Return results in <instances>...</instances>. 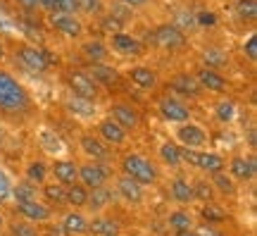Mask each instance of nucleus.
Masks as SVG:
<instances>
[{
  "label": "nucleus",
  "instance_id": "e433bc0d",
  "mask_svg": "<svg viewBox=\"0 0 257 236\" xmlns=\"http://www.w3.org/2000/svg\"><path fill=\"white\" fill-rule=\"evenodd\" d=\"M172 27H176L179 31H195L198 29V22H195V12L193 10H179L174 15V24Z\"/></svg>",
  "mask_w": 257,
  "mask_h": 236
},
{
  "label": "nucleus",
  "instance_id": "13d9d810",
  "mask_svg": "<svg viewBox=\"0 0 257 236\" xmlns=\"http://www.w3.org/2000/svg\"><path fill=\"white\" fill-rule=\"evenodd\" d=\"M248 145H250V148H255V145H257V136H255V127H250V129H248Z\"/></svg>",
  "mask_w": 257,
  "mask_h": 236
},
{
  "label": "nucleus",
  "instance_id": "37998d69",
  "mask_svg": "<svg viewBox=\"0 0 257 236\" xmlns=\"http://www.w3.org/2000/svg\"><path fill=\"white\" fill-rule=\"evenodd\" d=\"M236 12L243 22H255L257 19V0H238Z\"/></svg>",
  "mask_w": 257,
  "mask_h": 236
},
{
  "label": "nucleus",
  "instance_id": "dca6fc26",
  "mask_svg": "<svg viewBox=\"0 0 257 236\" xmlns=\"http://www.w3.org/2000/svg\"><path fill=\"white\" fill-rule=\"evenodd\" d=\"M117 193H119L126 203H131V205H141V203L146 200V191H143V186H141L138 182H134V179L124 177V174L117 177Z\"/></svg>",
  "mask_w": 257,
  "mask_h": 236
},
{
  "label": "nucleus",
  "instance_id": "c03bdc74",
  "mask_svg": "<svg viewBox=\"0 0 257 236\" xmlns=\"http://www.w3.org/2000/svg\"><path fill=\"white\" fill-rule=\"evenodd\" d=\"M8 229H10V236H38L36 224H29V222H24V219L12 222Z\"/></svg>",
  "mask_w": 257,
  "mask_h": 236
},
{
  "label": "nucleus",
  "instance_id": "ddd939ff",
  "mask_svg": "<svg viewBox=\"0 0 257 236\" xmlns=\"http://www.w3.org/2000/svg\"><path fill=\"white\" fill-rule=\"evenodd\" d=\"M79 143H81V150L91 160H95V163H105L107 158H110V145L105 143L100 136H93V134H83L81 138H79Z\"/></svg>",
  "mask_w": 257,
  "mask_h": 236
},
{
  "label": "nucleus",
  "instance_id": "a211bd4d",
  "mask_svg": "<svg viewBox=\"0 0 257 236\" xmlns=\"http://www.w3.org/2000/svg\"><path fill=\"white\" fill-rule=\"evenodd\" d=\"M128 79L134 82V86H138L141 91H153L157 86V74L146 67V64H136L128 69Z\"/></svg>",
  "mask_w": 257,
  "mask_h": 236
},
{
  "label": "nucleus",
  "instance_id": "aec40b11",
  "mask_svg": "<svg viewBox=\"0 0 257 236\" xmlns=\"http://www.w3.org/2000/svg\"><path fill=\"white\" fill-rule=\"evenodd\" d=\"M119 222L107 215H98L88 222V234L93 236H119Z\"/></svg>",
  "mask_w": 257,
  "mask_h": 236
},
{
  "label": "nucleus",
  "instance_id": "423d86ee",
  "mask_svg": "<svg viewBox=\"0 0 257 236\" xmlns=\"http://www.w3.org/2000/svg\"><path fill=\"white\" fill-rule=\"evenodd\" d=\"M157 110H160V115H162L167 122L181 124V122H188V119H191V108L186 105L184 100L172 98V96H162V98L157 100Z\"/></svg>",
  "mask_w": 257,
  "mask_h": 236
},
{
  "label": "nucleus",
  "instance_id": "9b49d317",
  "mask_svg": "<svg viewBox=\"0 0 257 236\" xmlns=\"http://www.w3.org/2000/svg\"><path fill=\"white\" fill-rule=\"evenodd\" d=\"M110 48L114 50V53L124 55V57H138V55L146 53V43H143V41H138L136 36L126 34V31L110 36Z\"/></svg>",
  "mask_w": 257,
  "mask_h": 236
},
{
  "label": "nucleus",
  "instance_id": "39448f33",
  "mask_svg": "<svg viewBox=\"0 0 257 236\" xmlns=\"http://www.w3.org/2000/svg\"><path fill=\"white\" fill-rule=\"evenodd\" d=\"M110 179V167L102 163H95V160H88V163L79 165V184L86 186V189H98V186H105V182Z\"/></svg>",
  "mask_w": 257,
  "mask_h": 236
},
{
  "label": "nucleus",
  "instance_id": "a878e982",
  "mask_svg": "<svg viewBox=\"0 0 257 236\" xmlns=\"http://www.w3.org/2000/svg\"><path fill=\"white\" fill-rule=\"evenodd\" d=\"M64 105H67V110H69L72 115H76V117H81V119H91L93 115H95V100L69 96Z\"/></svg>",
  "mask_w": 257,
  "mask_h": 236
},
{
  "label": "nucleus",
  "instance_id": "4468645a",
  "mask_svg": "<svg viewBox=\"0 0 257 236\" xmlns=\"http://www.w3.org/2000/svg\"><path fill=\"white\" fill-rule=\"evenodd\" d=\"M195 82L200 84L202 91H212V93H224L229 89V82L221 72H212V69H205L200 67L198 74H195Z\"/></svg>",
  "mask_w": 257,
  "mask_h": 236
},
{
  "label": "nucleus",
  "instance_id": "393cba45",
  "mask_svg": "<svg viewBox=\"0 0 257 236\" xmlns=\"http://www.w3.org/2000/svg\"><path fill=\"white\" fill-rule=\"evenodd\" d=\"M91 79L98 86H110L112 89V84H117L119 82V74H117V69L114 67H110V64H105V62H91Z\"/></svg>",
  "mask_w": 257,
  "mask_h": 236
},
{
  "label": "nucleus",
  "instance_id": "2f4dec72",
  "mask_svg": "<svg viewBox=\"0 0 257 236\" xmlns=\"http://www.w3.org/2000/svg\"><path fill=\"white\" fill-rule=\"evenodd\" d=\"M38 141H41V145H43V150H48L50 155H57L64 150V143L62 138L57 136L53 129H43L41 134H38Z\"/></svg>",
  "mask_w": 257,
  "mask_h": 236
},
{
  "label": "nucleus",
  "instance_id": "7ed1b4c3",
  "mask_svg": "<svg viewBox=\"0 0 257 236\" xmlns=\"http://www.w3.org/2000/svg\"><path fill=\"white\" fill-rule=\"evenodd\" d=\"M150 46L160 48V50H184L186 46H188V36H186L184 31H179L176 27H172V24H160V27H155L150 34H148L146 38Z\"/></svg>",
  "mask_w": 257,
  "mask_h": 236
},
{
  "label": "nucleus",
  "instance_id": "f03ea898",
  "mask_svg": "<svg viewBox=\"0 0 257 236\" xmlns=\"http://www.w3.org/2000/svg\"><path fill=\"white\" fill-rule=\"evenodd\" d=\"M121 174L138 182L141 186H153L157 182V167L146 155H138V153H128L121 158Z\"/></svg>",
  "mask_w": 257,
  "mask_h": 236
},
{
  "label": "nucleus",
  "instance_id": "5fc2aeb1",
  "mask_svg": "<svg viewBox=\"0 0 257 236\" xmlns=\"http://www.w3.org/2000/svg\"><path fill=\"white\" fill-rule=\"evenodd\" d=\"M19 8L24 10V15H34L38 12V0H17Z\"/></svg>",
  "mask_w": 257,
  "mask_h": 236
},
{
  "label": "nucleus",
  "instance_id": "3c124183",
  "mask_svg": "<svg viewBox=\"0 0 257 236\" xmlns=\"http://www.w3.org/2000/svg\"><path fill=\"white\" fill-rule=\"evenodd\" d=\"M198 158H200V150H193V148H181V163L191 165V167H198Z\"/></svg>",
  "mask_w": 257,
  "mask_h": 236
},
{
  "label": "nucleus",
  "instance_id": "a19ab883",
  "mask_svg": "<svg viewBox=\"0 0 257 236\" xmlns=\"http://www.w3.org/2000/svg\"><path fill=\"white\" fill-rule=\"evenodd\" d=\"M76 8L88 17H100L105 12V0H76Z\"/></svg>",
  "mask_w": 257,
  "mask_h": 236
},
{
  "label": "nucleus",
  "instance_id": "6e6552de",
  "mask_svg": "<svg viewBox=\"0 0 257 236\" xmlns=\"http://www.w3.org/2000/svg\"><path fill=\"white\" fill-rule=\"evenodd\" d=\"M107 112H110L112 122L119 124L124 131H134L141 124V115H138V110L131 103H112Z\"/></svg>",
  "mask_w": 257,
  "mask_h": 236
},
{
  "label": "nucleus",
  "instance_id": "f257e3e1",
  "mask_svg": "<svg viewBox=\"0 0 257 236\" xmlns=\"http://www.w3.org/2000/svg\"><path fill=\"white\" fill-rule=\"evenodd\" d=\"M31 108L27 89L10 72L0 69V110L5 112H27Z\"/></svg>",
  "mask_w": 257,
  "mask_h": 236
},
{
  "label": "nucleus",
  "instance_id": "c756f323",
  "mask_svg": "<svg viewBox=\"0 0 257 236\" xmlns=\"http://www.w3.org/2000/svg\"><path fill=\"white\" fill-rule=\"evenodd\" d=\"M200 217H202V224H224L226 219H229V212L224 208H219L217 203H207V205H202L200 210Z\"/></svg>",
  "mask_w": 257,
  "mask_h": 236
},
{
  "label": "nucleus",
  "instance_id": "c85d7f7f",
  "mask_svg": "<svg viewBox=\"0 0 257 236\" xmlns=\"http://www.w3.org/2000/svg\"><path fill=\"white\" fill-rule=\"evenodd\" d=\"M41 193H43V198L48 200V208L67 205V186H62V184H46Z\"/></svg>",
  "mask_w": 257,
  "mask_h": 236
},
{
  "label": "nucleus",
  "instance_id": "4d7b16f0",
  "mask_svg": "<svg viewBox=\"0 0 257 236\" xmlns=\"http://www.w3.org/2000/svg\"><path fill=\"white\" fill-rule=\"evenodd\" d=\"M38 10H43V12H53V0H38Z\"/></svg>",
  "mask_w": 257,
  "mask_h": 236
},
{
  "label": "nucleus",
  "instance_id": "e2e57ef3",
  "mask_svg": "<svg viewBox=\"0 0 257 236\" xmlns=\"http://www.w3.org/2000/svg\"><path fill=\"white\" fill-rule=\"evenodd\" d=\"M38 236H57L55 231H48V234H38Z\"/></svg>",
  "mask_w": 257,
  "mask_h": 236
},
{
  "label": "nucleus",
  "instance_id": "412c9836",
  "mask_svg": "<svg viewBox=\"0 0 257 236\" xmlns=\"http://www.w3.org/2000/svg\"><path fill=\"white\" fill-rule=\"evenodd\" d=\"M169 193H172V198L179 203V205H191L195 203V196H193V184L184 177H174L172 184H169Z\"/></svg>",
  "mask_w": 257,
  "mask_h": 236
},
{
  "label": "nucleus",
  "instance_id": "6e6d98bb",
  "mask_svg": "<svg viewBox=\"0 0 257 236\" xmlns=\"http://www.w3.org/2000/svg\"><path fill=\"white\" fill-rule=\"evenodd\" d=\"M124 5H128V8L134 10V8H143V5H148L150 0H121Z\"/></svg>",
  "mask_w": 257,
  "mask_h": 236
},
{
  "label": "nucleus",
  "instance_id": "8fccbe9b",
  "mask_svg": "<svg viewBox=\"0 0 257 236\" xmlns=\"http://www.w3.org/2000/svg\"><path fill=\"white\" fill-rule=\"evenodd\" d=\"M255 46H257V34H250L248 41L243 43V53L248 55L250 62H255V60H257V48Z\"/></svg>",
  "mask_w": 257,
  "mask_h": 236
},
{
  "label": "nucleus",
  "instance_id": "864d4df0",
  "mask_svg": "<svg viewBox=\"0 0 257 236\" xmlns=\"http://www.w3.org/2000/svg\"><path fill=\"white\" fill-rule=\"evenodd\" d=\"M193 231H195L198 236H224V234L219 231V229H214L212 224H200V227L193 229Z\"/></svg>",
  "mask_w": 257,
  "mask_h": 236
},
{
  "label": "nucleus",
  "instance_id": "f704fd0d",
  "mask_svg": "<svg viewBox=\"0 0 257 236\" xmlns=\"http://www.w3.org/2000/svg\"><path fill=\"white\" fill-rule=\"evenodd\" d=\"M169 227L176 231H186V229H193V217L188 210H174V212H169Z\"/></svg>",
  "mask_w": 257,
  "mask_h": 236
},
{
  "label": "nucleus",
  "instance_id": "bb28decb",
  "mask_svg": "<svg viewBox=\"0 0 257 236\" xmlns=\"http://www.w3.org/2000/svg\"><path fill=\"white\" fill-rule=\"evenodd\" d=\"M62 229H64V234H69V236H81L88 231V219L83 217L81 212H67L62 219Z\"/></svg>",
  "mask_w": 257,
  "mask_h": 236
},
{
  "label": "nucleus",
  "instance_id": "c9c22d12",
  "mask_svg": "<svg viewBox=\"0 0 257 236\" xmlns=\"http://www.w3.org/2000/svg\"><path fill=\"white\" fill-rule=\"evenodd\" d=\"M210 186H212V189H217L219 193H224V196H233V193H236V182H233L226 172L212 174Z\"/></svg>",
  "mask_w": 257,
  "mask_h": 236
},
{
  "label": "nucleus",
  "instance_id": "b1692460",
  "mask_svg": "<svg viewBox=\"0 0 257 236\" xmlns=\"http://www.w3.org/2000/svg\"><path fill=\"white\" fill-rule=\"evenodd\" d=\"M112 200H114V191L107 186H98V189L88 191V200H86V208L93 212H100L102 208H107Z\"/></svg>",
  "mask_w": 257,
  "mask_h": 236
},
{
  "label": "nucleus",
  "instance_id": "f8f14e48",
  "mask_svg": "<svg viewBox=\"0 0 257 236\" xmlns=\"http://www.w3.org/2000/svg\"><path fill=\"white\" fill-rule=\"evenodd\" d=\"M229 170H231V179H238V182H250L255 179L257 174V163H255V155H233L229 163Z\"/></svg>",
  "mask_w": 257,
  "mask_h": 236
},
{
  "label": "nucleus",
  "instance_id": "49530a36",
  "mask_svg": "<svg viewBox=\"0 0 257 236\" xmlns=\"http://www.w3.org/2000/svg\"><path fill=\"white\" fill-rule=\"evenodd\" d=\"M100 29L105 31V34L114 36V34H121V31H124V24H121L119 19H114V17H110V15H105V17L100 19Z\"/></svg>",
  "mask_w": 257,
  "mask_h": 236
},
{
  "label": "nucleus",
  "instance_id": "603ef678",
  "mask_svg": "<svg viewBox=\"0 0 257 236\" xmlns=\"http://www.w3.org/2000/svg\"><path fill=\"white\" fill-rule=\"evenodd\" d=\"M195 22H198V29L214 27V24H217V15H212V12H198V15H195Z\"/></svg>",
  "mask_w": 257,
  "mask_h": 236
},
{
  "label": "nucleus",
  "instance_id": "58836bf2",
  "mask_svg": "<svg viewBox=\"0 0 257 236\" xmlns=\"http://www.w3.org/2000/svg\"><path fill=\"white\" fill-rule=\"evenodd\" d=\"M193 196H195V200H200L202 205L214 203V191H212V186L205 179H195L193 182Z\"/></svg>",
  "mask_w": 257,
  "mask_h": 236
},
{
  "label": "nucleus",
  "instance_id": "2eb2a0df",
  "mask_svg": "<svg viewBox=\"0 0 257 236\" xmlns=\"http://www.w3.org/2000/svg\"><path fill=\"white\" fill-rule=\"evenodd\" d=\"M176 136L184 143V148H193V150H198V148H202L207 143V131L202 127H198V124H181L179 131H176Z\"/></svg>",
  "mask_w": 257,
  "mask_h": 236
},
{
  "label": "nucleus",
  "instance_id": "9d476101",
  "mask_svg": "<svg viewBox=\"0 0 257 236\" xmlns=\"http://www.w3.org/2000/svg\"><path fill=\"white\" fill-rule=\"evenodd\" d=\"M15 210L19 217L29 222V224H38V222H48L50 219V208L43 205L41 200H15Z\"/></svg>",
  "mask_w": 257,
  "mask_h": 236
},
{
  "label": "nucleus",
  "instance_id": "bf43d9fd",
  "mask_svg": "<svg viewBox=\"0 0 257 236\" xmlns=\"http://www.w3.org/2000/svg\"><path fill=\"white\" fill-rule=\"evenodd\" d=\"M174 236H198V234H195L193 229H186V231H176Z\"/></svg>",
  "mask_w": 257,
  "mask_h": 236
},
{
  "label": "nucleus",
  "instance_id": "6ab92c4d",
  "mask_svg": "<svg viewBox=\"0 0 257 236\" xmlns=\"http://www.w3.org/2000/svg\"><path fill=\"white\" fill-rule=\"evenodd\" d=\"M98 134H100V138L107 145H124L126 143V131H124L119 124H114L110 117H105L100 124H98Z\"/></svg>",
  "mask_w": 257,
  "mask_h": 236
},
{
  "label": "nucleus",
  "instance_id": "ea45409f",
  "mask_svg": "<svg viewBox=\"0 0 257 236\" xmlns=\"http://www.w3.org/2000/svg\"><path fill=\"white\" fill-rule=\"evenodd\" d=\"M46 177H48L46 163H41V160L29 163V167H27V179H29V182H34L38 186V184H46Z\"/></svg>",
  "mask_w": 257,
  "mask_h": 236
},
{
  "label": "nucleus",
  "instance_id": "f3484780",
  "mask_svg": "<svg viewBox=\"0 0 257 236\" xmlns=\"http://www.w3.org/2000/svg\"><path fill=\"white\" fill-rule=\"evenodd\" d=\"M53 174H55L57 184L72 186V184L79 182V165L74 160H55L53 163Z\"/></svg>",
  "mask_w": 257,
  "mask_h": 236
},
{
  "label": "nucleus",
  "instance_id": "4c0bfd02",
  "mask_svg": "<svg viewBox=\"0 0 257 236\" xmlns=\"http://www.w3.org/2000/svg\"><path fill=\"white\" fill-rule=\"evenodd\" d=\"M81 50H83V55H86L91 62H102V60L107 57V53H110L100 41H86V43L81 46Z\"/></svg>",
  "mask_w": 257,
  "mask_h": 236
},
{
  "label": "nucleus",
  "instance_id": "052dcab7",
  "mask_svg": "<svg viewBox=\"0 0 257 236\" xmlns=\"http://www.w3.org/2000/svg\"><path fill=\"white\" fill-rule=\"evenodd\" d=\"M0 60H5V46H3V41H0Z\"/></svg>",
  "mask_w": 257,
  "mask_h": 236
},
{
  "label": "nucleus",
  "instance_id": "cd10ccee",
  "mask_svg": "<svg viewBox=\"0 0 257 236\" xmlns=\"http://www.w3.org/2000/svg\"><path fill=\"white\" fill-rule=\"evenodd\" d=\"M224 167H226V160L219 153H200V158H198V170L207 172L210 177L217 172H224Z\"/></svg>",
  "mask_w": 257,
  "mask_h": 236
},
{
  "label": "nucleus",
  "instance_id": "72a5a7b5",
  "mask_svg": "<svg viewBox=\"0 0 257 236\" xmlns=\"http://www.w3.org/2000/svg\"><path fill=\"white\" fill-rule=\"evenodd\" d=\"M38 186L34 182H29V179H24V182H19L17 186H12V198L15 200H38Z\"/></svg>",
  "mask_w": 257,
  "mask_h": 236
},
{
  "label": "nucleus",
  "instance_id": "79ce46f5",
  "mask_svg": "<svg viewBox=\"0 0 257 236\" xmlns=\"http://www.w3.org/2000/svg\"><path fill=\"white\" fill-rule=\"evenodd\" d=\"M214 112H217V119H219L221 124H229L231 119H233V115H236V103L233 100H219Z\"/></svg>",
  "mask_w": 257,
  "mask_h": 236
},
{
  "label": "nucleus",
  "instance_id": "7c9ffc66",
  "mask_svg": "<svg viewBox=\"0 0 257 236\" xmlns=\"http://www.w3.org/2000/svg\"><path fill=\"white\" fill-rule=\"evenodd\" d=\"M160 158L162 163L169 165V167H181V145L179 143H172V141H165L160 145Z\"/></svg>",
  "mask_w": 257,
  "mask_h": 236
},
{
  "label": "nucleus",
  "instance_id": "473e14b6",
  "mask_svg": "<svg viewBox=\"0 0 257 236\" xmlns=\"http://www.w3.org/2000/svg\"><path fill=\"white\" fill-rule=\"evenodd\" d=\"M86 200H88V189L86 186H81L79 182L67 186V205H72V208H86Z\"/></svg>",
  "mask_w": 257,
  "mask_h": 236
},
{
  "label": "nucleus",
  "instance_id": "680f3d73",
  "mask_svg": "<svg viewBox=\"0 0 257 236\" xmlns=\"http://www.w3.org/2000/svg\"><path fill=\"white\" fill-rule=\"evenodd\" d=\"M5 227V217H3V212H0V229Z\"/></svg>",
  "mask_w": 257,
  "mask_h": 236
},
{
  "label": "nucleus",
  "instance_id": "4be33fe9",
  "mask_svg": "<svg viewBox=\"0 0 257 236\" xmlns=\"http://www.w3.org/2000/svg\"><path fill=\"white\" fill-rule=\"evenodd\" d=\"M200 60H202V67H205V69L219 72V69H224V67L229 64V55L217 46H207V48H202Z\"/></svg>",
  "mask_w": 257,
  "mask_h": 236
},
{
  "label": "nucleus",
  "instance_id": "a18cd8bd",
  "mask_svg": "<svg viewBox=\"0 0 257 236\" xmlns=\"http://www.w3.org/2000/svg\"><path fill=\"white\" fill-rule=\"evenodd\" d=\"M110 17L119 19L121 24H126L128 19H134V10L128 8V5H124L121 0H117V3H112L110 5Z\"/></svg>",
  "mask_w": 257,
  "mask_h": 236
},
{
  "label": "nucleus",
  "instance_id": "de8ad7c7",
  "mask_svg": "<svg viewBox=\"0 0 257 236\" xmlns=\"http://www.w3.org/2000/svg\"><path fill=\"white\" fill-rule=\"evenodd\" d=\"M53 12H62V15H76V0H53ZM50 12V15H53Z\"/></svg>",
  "mask_w": 257,
  "mask_h": 236
},
{
  "label": "nucleus",
  "instance_id": "20e7f679",
  "mask_svg": "<svg viewBox=\"0 0 257 236\" xmlns=\"http://www.w3.org/2000/svg\"><path fill=\"white\" fill-rule=\"evenodd\" d=\"M15 60H17L27 72H34V74L48 72L43 46H36V43H22V46H17V50H15Z\"/></svg>",
  "mask_w": 257,
  "mask_h": 236
},
{
  "label": "nucleus",
  "instance_id": "5701e85b",
  "mask_svg": "<svg viewBox=\"0 0 257 236\" xmlns=\"http://www.w3.org/2000/svg\"><path fill=\"white\" fill-rule=\"evenodd\" d=\"M172 89H174L176 93H181V96H186V98H195V96H200V84L195 82V76L193 74H176L174 79H172V84H169Z\"/></svg>",
  "mask_w": 257,
  "mask_h": 236
},
{
  "label": "nucleus",
  "instance_id": "1a4fd4ad",
  "mask_svg": "<svg viewBox=\"0 0 257 236\" xmlns=\"http://www.w3.org/2000/svg\"><path fill=\"white\" fill-rule=\"evenodd\" d=\"M67 84H69L72 96H79V98L95 100L98 98V93H100V86L91 79V74H86V72H69Z\"/></svg>",
  "mask_w": 257,
  "mask_h": 236
},
{
  "label": "nucleus",
  "instance_id": "09e8293b",
  "mask_svg": "<svg viewBox=\"0 0 257 236\" xmlns=\"http://www.w3.org/2000/svg\"><path fill=\"white\" fill-rule=\"evenodd\" d=\"M12 196V182H10V177L3 170H0V205L5 203V200Z\"/></svg>",
  "mask_w": 257,
  "mask_h": 236
},
{
  "label": "nucleus",
  "instance_id": "0eeeda50",
  "mask_svg": "<svg viewBox=\"0 0 257 236\" xmlns=\"http://www.w3.org/2000/svg\"><path fill=\"white\" fill-rule=\"evenodd\" d=\"M50 27L55 29L57 34H62L67 38H81L83 36V22L76 15H62V12H53L48 15Z\"/></svg>",
  "mask_w": 257,
  "mask_h": 236
}]
</instances>
